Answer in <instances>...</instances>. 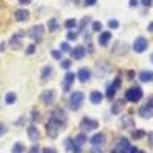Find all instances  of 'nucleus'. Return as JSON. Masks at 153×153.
Returning <instances> with one entry per match:
<instances>
[{
    "mask_svg": "<svg viewBox=\"0 0 153 153\" xmlns=\"http://www.w3.org/2000/svg\"><path fill=\"white\" fill-rule=\"evenodd\" d=\"M139 115H141L143 118H152L153 117V109L150 107H141V110H139Z\"/></svg>",
    "mask_w": 153,
    "mask_h": 153,
    "instance_id": "5701e85b",
    "label": "nucleus"
},
{
    "mask_svg": "<svg viewBox=\"0 0 153 153\" xmlns=\"http://www.w3.org/2000/svg\"><path fill=\"white\" fill-rule=\"evenodd\" d=\"M149 141H150V144L153 146V132H150V133H149Z\"/></svg>",
    "mask_w": 153,
    "mask_h": 153,
    "instance_id": "603ef678",
    "label": "nucleus"
},
{
    "mask_svg": "<svg viewBox=\"0 0 153 153\" xmlns=\"http://www.w3.org/2000/svg\"><path fill=\"white\" fill-rule=\"evenodd\" d=\"M43 35H45V26L43 25H37V26H32L31 31H29V37L35 43L42 42L43 40Z\"/></svg>",
    "mask_w": 153,
    "mask_h": 153,
    "instance_id": "20e7f679",
    "label": "nucleus"
},
{
    "mask_svg": "<svg viewBox=\"0 0 153 153\" xmlns=\"http://www.w3.org/2000/svg\"><path fill=\"white\" fill-rule=\"evenodd\" d=\"M89 22H91V19H89V17H84V19H83V20H81V23H80V28H81V29H83V28H84V26H86V25H87V23H89Z\"/></svg>",
    "mask_w": 153,
    "mask_h": 153,
    "instance_id": "58836bf2",
    "label": "nucleus"
},
{
    "mask_svg": "<svg viewBox=\"0 0 153 153\" xmlns=\"http://www.w3.org/2000/svg\"><path fill=\"white\" fill-rule=\"evenodd\" d=\"M3 49H5V45H3V43H0V52H2Z\"/></svg>",
    "mask_w": 153,
    "mask_h": 153,
    "instance_id": "6e6d98bb",
    "label": "nucleus"
},
{
    "mask_svg": "<svg viewBox=\"0 0 153 153\" xmlns=\"http://www.w3.org/2000/svg\"><path fill=\"white\" fill-rule=\"evenodd\" d=\"M129 153H139V150H138L136 147H130V150H129Z\"/></svg>",
    "mask_w": 153,
    "mask_h": 153,
    "instance_id": "3c124183",
    "label": "nucleus"
},
{
    "mask_svg": "<svg viewBox=\"0 0 153 153\" xmlns=\"http://www.w3.org/2000/svg\"><path fill=\"white\" fill-rule=\"evenodd\" d=\"M139 153H144V152H139Z\"/></svg>",
    "mask_w": 153,
    "mask_h": 153,
    "instance_id": "052dcab7",
    "label": "nucleus"
},
{
    "mask_svg": "<svg viewBox=\"0 0 153 153\" xmlns=\"http://www.w3.org/2000/svg\"><path fill=\"white\" fill-rule=\"evenodd\" d=\"M149 31H150V32H153V22L149 25Z\"/></svg>",
    "mask_w": 153,
    "mask_h": 153,
    "instance_id": "5fc2aeb1",
    "label": "nucleus"
},
{
    "mask_svg": "<svg viewBox=\"0 0 153 153\" xmlns=\"http://www.w3.org/2000/svg\"><path fill=\"white\" fill-rule=\"evenodd\" d=\"M61 68L63 69H69L71 68V60H61Z\"/></svg>",
    "mask_w": 153,
    "mask_h": 153,
    "instance_id": "c9c22d12",
    "label": "nucleus"
},
{
    "mask_svg": "<svg viewBox=\"0 0 153 153\" xmlns=\"http://www.w3.org/2000/svg\"><path fill=\"white\" fill-rule=\"evenodd\" d=\"M150 60H152V63H153V54H152V55H150Z\"/></svg>",
    "mask_w": 153,
    "mask_h": 153,
    "instance_id": "bf43d9fd",
    "label": "nucleus"
},
{
    "mask_svg": "<svg viewBox=\"0 0 153 153\" xmlns=\"http://www.w3.org/2000/svg\"><path fill=\"white\" fill-rule=\"evenodd\" d=\"M72 2H74V3H80V2H81V0H72Z\"/></svg>",
    "mask_w": 153,
    "mask_h": 153,
    "instance_id": "13d9d810",
    "label": "nucleus"
},
{
    "mask_svg": "<svg viewBox=\"0 0 153 153\" xmlns=\"http://www.w3.org/2000/svg\"><path fill=\"white\" fill-rule=\"evenodd\" d=\"M52 72H54L52 71V66H45L43 71H42V81H46L49 76L52 75Z\"/></svg>",
    "mask_w": 153,
    "mask_h": 153,
    "instance_id": "4be33fe9",
    "label": "nucleus"
},
{
    "mask_svg": "<svg viewBox=\"0 0 153 153\" xmlns=\"http://www.w3.org/2000/svg\"><path fill=\"white\" fill-rule=\"evenodd\" d=\"M76 37H78V32H72V31L68 32V40H76Z\"/></svg>",
    "mask_w": 153,
    "mask_h": 153,
    "instance_id": "f704fd0d",
    "label": "nucleus"
},
{
    "mask_svg": "<svg viewBox=\"0 0 153 153\" xmlns=\"http://www.w3.org/2000/svg\"><path fill=\"white\" fill-rule=\"evenodd\" d=\"M78 80H80L81 83L89 81V80H91V71H89L87 68H81V69L78 71Z\"/></svg>",
    "mask_w": 153,
    "mask_h": 153,
    "instance_id": "f8f14e48",
    "label": "nucleus"
},
{
    "mask_svg": "<svg viewBox=\"0 0 153 153\" xmlns=\"http://www.w3.org/2000/svg\"><path fill=\"white\" fill-rule=\"evenodd\" d=\"M117 89H118V87L112 83V86H109V87H107L106 97H107V98H113V97H115V94H117Z\"/></svg>",
    "mask_w": 153,
    "mask_h": 153,
    "instance_id": "a878e982",
    "label": "nucleus"
},
{
    "mask_svg": "<svg viewBox=\"0 0 153 153\" xmlns=\"http://www.w3.org/2000/svg\"><path fill=\"white\" fill-rule=\"evenodd\" d=\"M118 26H120V23L117 20H109V28L110 29H117Z\"/></svg>",
    "mask_w": 153,
    "mask_h": 153,
    "instance_id": "72a5a7b5",
    "label": "nucleus"
},
{
    "mask_svg": "<svg viewBox=\"0 0 153 153\" xmlns=\"http://www.w3.org/2000/svg\"><path fill=\"white\" fill-rule=\"evenodd\" d=\"M43 153H57V150L52 149V147H45L43 149Z\"/></svg>",
    "mask_w": 153,
    "mask_h": 153,
    "instance_id": "79ce46f5",
    "label": "nucleus"
},
{
    "mask_svg": "<svg viewBox=\"0 0 153 153\" xmlns=\"http://www.w3.org/2000/svg\"><path fill=\"white\" fill-rule=\"evenodd\" d=\"M83 101H84V94L83 92H72L71 97H69V106L72 110H78L83 104Z\"/></svg>",
    "mask_w": 153,
    "mask_h": 153,
    "instance_id": "f257e3e1",
    "label": "nucleus"
},
{
    "mask_svg": "<svg viewBox=\"0 0 153 153\" xmlns=\"http://www.w3.org/2000/svg\"><path fill=\"white\" fill-rule=\"evenodd\" d=\"M66 149H69V150H71V149H74V141H72L71 138H68V139H66Z\"/></svg>",
    "mask_w": 153,
    "mask_h": 153,
    "instance_id": "a19ab883",
    "label": "nucleus"
},
{
    "mask_svg": "<svg viewBox=\"0 0 153 153\" xmlns=\"http://www.w3.org/2000/svg\"><path fill=\"white\" fill-rule=\"evenodd\" d=\"M113 52H115V54H123V52H127V45H124V43L118 42V43H117V46H115V49H113Z\"/></svg>",
    "mask_w": 153,
    "mask_h": 153,
    "instance_id": "393cba45",
    "label": "nucleus"
},
{
    "mask_svg": "<svg viewBox=\"0 0 153 153\" xmlns=\"http://www.w3.org/2000/svg\"><path fill=\"white\" fill-rule=\"evenodd\" d=\"M118 150L121 153H129L130 150V144H129V139H126V138H121L120 139V144H118Z\"/></svg>",
    "mask_w": 153,
    "mask_h": 153,
    "instance_id": "2eb2a0df",
    "label": "nucleus"
},
{
    "mask_svg": "<svg viewBox=\"0 0 153 153\" xmlns=\"http://www.w3.org/2000/svg\"><path fill=\"white\" fill-rule=\"evenodd\" d=\"M48 28H49L51 32H55V31H58V28H60V23L57 22V19H51L49 23H48Z\"/></svg>",
    "mask_w": 153,
    "mask_h": 153,
    "instance_id": "b1692460",
    "label": "nucleus"
},
{
    "mask_svg": "<svg viewBox=\"0 0 153 153\" xmlns=\"http://www.w3.org/2000/svg\"><path fill=\"white\" fill-rule=\"evenodd\" d=\"M81 129L86 130V132L95 130V129H98V121L91 120V118H84V120L81 121Z\"/></svg>",
    "mask_w": 153,
    "mask_h": 153,
    "instance_id": "423d86ee",
    "label": "nucleus"
},
{
    "mask_svg": "<svg viewBox=\"0 0 153 153\" xmlns=\"http://www.w3.org/2000/svg\"><path fill=\"white\" fill-rule=\"evenodd\" d=\"M91 101H92V104H100L101 101H103V94L98 92V91H94L91 94Z\"/></svg>",
    "mask_w": 153,
    "mask_h": 153,
    "instance_id": "aec40b11",
    "label": "nucleus"
},
{
    "mask_svg": "<svg viewBox=\"0 0 153 153\" xmlns=\"http://www.w3.org/2000/svg\"><path fill=\"white\" fill-rule=\"evenodd\" d=\"M147 46H149V42H147V38H144V37H138L135 40V43H133V49H135V52H138V54L144 52V51L147 49Z\"/></svg>",
    "mask_w": 153,
    "mask_h": 153,
    "instance_id": "39448f33",
    "label": "nucleus"
},
{
    "mask_svg": "<svg viewBox=\"0 0 153 153\" xmlns=\"http://www.w3.org/2000/svg\"><path fill=\"white\" fill-rule=\"evenodd\" d=\"M74 80H75V74L74 72H68L66 76H65V83H63V89H65L66 92L71 89V84L74 83Z\"/></svg>",
    "mask_w": 153,
    "mask_h": 153,
    "instance_id": "ddd939ff",
    "label": "nucleus"
},
{
    "mask_svg": "<svg viewBox=\"0 0 153 153\" xmlns=\"http://www.w3.org/2000/svg\"><path fill=\"white\" fill-rule=\"evenodd\" d=\"M60 127H61L60 123H57V121L52 120V118H49V121H48V124H46V133H48V136H49V138H57V135H58V132H60Z\"/></svg>",
    "mask_w": 153,
    "mask_h": 153,
    "instance_id": "7ed1b4c3",
    "label": "nucleus"
},
{
    "mask_svg": "<svg viewBox=\"0 0 153 153\" xmlns=\"http://www.w3.org/2000/svg\"><path fill=\"white\" fill-rule=\"evenodd\" d=\"M34 52H35V43L31 45V46H28V49H26V54H28V55H32Z\"/></svg>",
    "mask_w": 153,
    "mask_h": 153,
    "instance_id": "e433bc0d",
    "label": "nucleus"
},
{
    "mask_svg": "<svg viewBox=\"0 0 153 153\" xmlns=\"http://www.w3.org/2000/svg\"><path fill=\"white\" fill-rule=\"evenodd\" d=\"M65 28H68V29H74V28H76V20H74V19L66 20V22H65Z\"/></svg>",
    "mask_w": 153,
    "mask_h": 153,
    "instance_id": "c85d7f7f",
    "label": "nucleus"
},
{
    "mask_svg": "<svg viewBox=\"0 0 153 153\" xmlns=\"http://www.w3.org/2000/svg\"><path fill=\"white\" fill-rule=\"evenodd\" d=\"M121 124H123V127H126V129H133L135 127V121L132 120V117H123Z\"/></svg>",
    "mask_w": 153,
    "mask_h": 153,
    "instance_id": "412c9836",
    "label": "nucleus"
},
{
    "mask_svg": "<svg viewBox=\"0 0 153 153\" xmlns=\"http://www.w3.org/2000/svg\"><path fill=\"white\" fill-rule=\"evenodd\" d=\"M52 120H55L57 123H60L61 126L63 124H66V113H65V110H61V109H55L54 112H52V117H51Z\"/></svg>",
    "mask_w": 153,
    "mask_h": 153,
    "instance_id": "0eeeda50",
    "label": "nucleus"
},
{
    "mask_svg": "<svg viewBox=\"0 0 153 153\" xmlns=\"http://www.w3.org/2000/svg\"><path fill=\"white\" fill-rule=\"evenodd\" d=\"M121 107H123V103H115L113 104V107H112V113H120V110H121Z\"/></svg>",
    "mask_w": 153,
    "mask_h": 153,
    "instance_id": "7c9ffc66",
    "label": "nucleus"
},
{
    "mask_svg": "<svg viewBox=\"0 0 153 153\" xmlns=\"http://www.w3.org/2000/svg\"><path fill=\"white\" fill-rule=\"evenodd\" d=\"M95 2H97V0H84V5L92 6V5H95Z\"/></svg>",
    "mask_w": 153,
    "mask_h": 153,
    "instance_id": "a18cd8bd",
    "label": "nucleus"
},
{
    "mask_svg": "<svg viewBox=\"0 0 153 153\" xmlns=\"http://www.w3.org/2000/svg\"><path fill=\"white\" fill-rule=\"evenodd\" d=\"M110 38H112V34H110L109 31L101 32V34H100V45H101V46H107V43L110 42Z\"/></svg>",
    "mask_w": 153,
    "mask_h": 153,
    "instance_id": "dca6fc26",
    "label": "nucleus"
},
{
    "mask_svg": "<svg viewBox=\"0 0 153 153\" xmlns=\"http://www.w3.org/2000/svg\"><path fill=\"white\" fill-rule=\"evenodd\" d=\"M71 54H72V57H74L75 60H81V58L86 55V49H84L83 46H76V48H74V49L71 51Z\"/></svg>",
    "mask_w": 153,
    "mask_h": 153,
    "instance_id": "9b49d317",
    "label": "nucleus"
},
{
    "mask_svg": "<svg viewBox=\"0 0 153 153\" xmlns=\"http://www.w3.org/2000/svg\"><path fill=\"white\" fill-rule=\"evenodd\" d=\"M28 136L32 143H38V139H40V132L37 130L35 126H29L28 127Z\"/></svg>",
    "mask_w": 153,
    "mask_h": 153,
    "instance_id": "9d476101",
    "label": "nucleus"
},
{
    "mask_svg": "<svg viewBox=\"0 0 153 153\" xmlns=\"http://www.w3.org/2000/svg\"><path fill=\"white\" fill-rule=\"evenodd\" d=\"M139 80L144 81V83H149L153 80V72L152 71H143V72H139Z\"/></svg>",
    "mask_w": 153,
    "mask_h": 153,
    "instance_id": "f3484780",
    "label": "nucleus"
},
{
    "mask_svg": "<svg viewBox=\"0 0 153 153\" xmlns=\"http://www.w3.org/2000/svg\"><path fill=\"white\" fill-rule=\"evenodd\" d=\"M129 5H130V8H136L138 6V0H129Z\"/></svg>",
    "mask_w": 153,
    "mask_h": 153,
    "instance_id": "c03bdc74",
    "label": "nucleus"
},
{
    "mask_svg": "<svg viewBox=\"0 0 153 153\" xmlns=\"http://www.w3.org/2000/svg\"><path fill=\"white\" fill-rule=\"evenodd\" d=\"M32 121H34V123H35V121H37V123L40 121V113H38V112H35V110L32 112Z\"/></svg>",
    "mask_w": 153,
    "mask_h": 153,
    "instance_id": "4c0bfd02",
    "label": "nucleus"
},
{
    "mask_svg": "<svg viewBox=\"0 0 153 153\" xmlns=\"http://www.w3.org/2000/svg\"><path fill=\"white\" fill-rule=\"evenodd\" d=\"M91 153H101V150L95 147V149H92V152H91Z\"/></svg>",
    "mask_w": 153,
    "mask_h": 153,
    "instance_id": "864d4df0",
    "label": "nucleus"
},
{
    "mask_svg": "<svg viewBox=\"0 0 153 153\" xmlns=\"http://www.w3.org/2000/svg\"><path fill=\"white\" fill-rule=\"evenodd\" d=\"M16 100H17V95H16L14 92H9V94L6 95V98H5L6 104H14V103H16Z\"/></svg>",
    "mask_w": 153,
    "mask_h": 153,
    "instance_id": "bb28decb",
    "label": "nucleus"
},
{
    "mask_svg": "<svg viewBox=\"0 0 153 153\" xmlns=\"http://www.w3.org/2000/svg\"><path fill=\"white\" fill-rule=\"evenodd\" d=\"M144 135H146V133H144L143 130H135V132L132 133V138H133V139H139V138H143Z\"/></svg>",
    "mask_w": 153,
    "mask_h": 153,
    "instance_id": "2f4dec72",
    "label": "nucleus"
},
{
    "mask_svg": "<svg viewBox=\"0 0 153 153\" xmlns=\"http://www.w3.org/2000/svg\"><path fill=\"white\" fill-rule=\"evenodd\" d=\"M16 19H17V22H26L29 19V11L28 9H19V11H16Z\"/></svg>",
    "mask_w": 153,
    "mask_h": 153,
    "instance_id": "4468645a",
    "label": "nucleus"
},
{
    "mask_svg": "<svg viewBox=\"0 0 153 153\" xmlns=\"http://www.w3.org/2000/svg\"><path fill=\"white\" fill-rule=\"evenodd\" d=\"M141 2H143L144 6H150L152 5V0H141Z\"/></svg>",
    "mask_w": 153,
    "mask_h": 153,
    "instance_id": "de8ad7c7",
    "label": "nucleus"
},
{
    "mask_svg": "<svg viewBox=\"0 0 153 153\" xmlns=\"http://www.w3.org/2000/svg\"><path fill=\"white\" fill-rule=\"evenodd\" d=\"M141 98H143V91H141V87H138V86L129 89V91L126 92V100L130 101V103H136V101H139Z\"/></svg>",
    "mask_w": 153,
    "mask_h": 153,
    "instance_id": "f03ea898",
    "label": "nucleus"
},
{
    "mask_svg": "<svg viewBox=\"0 0 153 153\" xmlns=\"http://www.w3.org/2000/svg\"><path fill=\"white\" fill-rule=\"evenodd\" d=\"M25 152V146L22 143H16L14 147H12V153H23Z\"/></svg>",
    "mask_w": 153,
    "mask_h": 153,
    "instance_id": "cd10ccee",
    "label": "nucleus"
},
{
    "mask_svg": "<svg viewBox=\"0 0 153 153\" xmlns=\"http://www.w3.org/2000/svg\"><path fill=\"white\" fill-rule=\"evenodd\" d=\"M38 152H40L38 146H32V147H31V150H29V153H38Z\"/></svg>",
    "mask_w": 153,
    "mask_h": 153,
    "instance_id": "37998d69",
    "label": "nucleus"
},
{
    "mask_svg": "<svg viewBox=\"0 0 153 153\" xmlns=\"http://www.w3.org/2000/svg\"><path fill=\"white\" fill-rule=\"evenodd\" d=\"M22 38H23V32H17L11 37V40H9V45L12 49H20L22 48Z\"/></svg>",
    "mask_w": 153,
    "mask_h": 153,
    "instance_id": "6e6552de",
    "label": "nucleus"
},
{
    "mask_svg": "<svg viewBox=\"0 0 153 153\" xmlns=\"http://www.w3.org/2000/svg\"><path fill=\"white\" fill-rule=\"evenodd\" d=\"M91 143L97 147V146H101V144H103L104 143V135L103 133H95L92 138H91Z\"/></svg>",
    "mask_w": 153,
    "mask_h": 153,
    "instance_id": "a211bd4d",
    "label": "nucleus"
},
{
    "mask_svg": "<svg viewBox=\"0 0 153 153\" xmlns=\"http://www.w3.org/2000/svg\"><path fill=\"white\" fill-rule=\"evenodd\" d=\"M86 141H87L86 133H78V135L75 136V139H74V144H75L76 147H81L83 144H86Z\"/></svg>",
    "mask_w": 153,
    "mask_h": 153,
    "instance_id": "6ab92c4d",
    "label": "nucleus"
},
{
    "mask_svg": "<svg viewBox=\"0 0 153 153\" xmlns=\"http://www.w3.org/2000/svg\"><path fill=\"white\" fill-rule=\"evenodd\" d=\"M72 152H74V153H81V150H80V147H76L75 144H74V149H72Z\"/></svg>",
    "mask_w": 153,
    "mask_h": 153,
    "instance_id": "09e8293b",
    "label": "nucleus"
},
{
    "mask_svg": "<svg viewBox=\"0 0 153 153\" xmlns=\"http://www.w3.org/2000/svg\"><path fill=\"white\" fill-rule=\"evenodd\" d=\"M20 5H29L31 3V0H19Z\"/></svg>",
    "mask_w": 153,
    "mask_h": 153,
    "instance_id": "8fccbe9b",
    "label": "nucleus"
},
{
    "mask_svg": "<svg viewBox=\"0 0 153 153\" xmlns=\"http://www.w3.org/2000/svg\"><path fill=\"white\" fill-rule=\"evenodd\" d=\"M42 101L45 104H52L55 101V92L52 91V89H49V91H45L42 94Z\"/></svg>",
    "mask_w": 153,
    "mask_h": 153,
    "instance_id": "1a4fd4ad",
    "label": "nucleus"
},
{
    "mask_svg": "<svg viewBox=\"0 0 153 153\" xmlns=\"http://www.w3.org/2000/svg\"><path fill=\"white\" fill-rule=\"evenodd\" d=\"M110 153H121V152H120V150H118V149H115V150H112V152H110Z\"/></svg>",
    "mask_w": 153,
    "mask_h": 153,
    "instance_id": "4d7b16f0",
    "label": "nucleus"
},
{
    "mask_svg": "<svg viewBox=\"0 0 153 153\" xmlns=\"http://www.w3.org/2000/svg\"><path fill=\"white\" fill-rule=\"evenodd\" d=\"M92 29H94V32H100L101 29H103V25H101L100 22H94L92 23Z\"/></svg>",
    "mask_w": 153,
    "mask_h": 153,
    "instance_id": "c756f323",
    "label": "nucleus"
},
{
    "mask_svg": "<svg viewBox=\"0 0 153 153\" xmlns=\"http://www.w3.org/2000/svg\"><path fill=\"white\" fill-rule=\"evenodd\" d=\"M60 52H71V48L68 43H61L60 45Z\"/></svg>",
    "mask_w": 153,
    "mask_h": 153,
    "instance_id": "473e14b6",
    "label": "nucleus"
},
{
    "mask_svg": "<svg viewBox=\"0 0 153 153\" xmlns=\"http://www.w3.org/2000/svg\"><path fill=\"white\" fill-rule=\"evenodd\" d=\"M5 133H6L5 126H2V124H0V136H2V135H5Z\"/></svg>",
    "mask_w": 153,
    "mask_h": 153,
    "instance_id": "49530a36",
    "label": "nucleus"
},
{
    "mask_svg": "<svg viewBox=\"0 0 153 153\" xmlns=\"http://www.w3.org/2000/svg\"><path fill=\"white\" fill-rule=\"evenodd\" d=\"M52 57L55 60H61V52H60V51H52Z\"/></svg>",
    "mask_w": 153,
    "mask_h": 153,
    "instance_id": "ea45409f",
    "label": "nucleus"
}]
</instances>
